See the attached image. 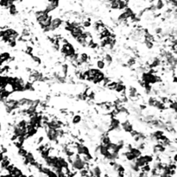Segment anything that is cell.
Returning a JSON list of instances; mask_svg holds the SVG:
<instances>
[{"instance_id": "6da1fadb", "label": "cell", "mask_w": 177, "mask_h": 177, "mask_svg": "<svg viewBox=\"0 0 177 177\" xmlns=\"http://www.w3.org/2000/svg\"><path fill=\"white\" fill-rule=\"evenodd\" d=\"M120 126L123 129V131H124L125 132H128V133H131L134 129H133V126L131 123L129 122L128 120L125 121V122L121 123H120Z\"/></svg>"}, {"instance_id": "7a4b0ae2", "label": "cell", "mask_w": 177, "mask_h": 177, "mask_svg": "<svg viewBox=\"0 0 177 177\" xmlns=\"http://www.w3.org/2000/svg\"><path fill=\"white\" fill-rule=\"evenodd\" d=\"M3 90L5 92V93H9V94H11V93H13L14 92H15V87H14V85L13 84H11V83H7L4 86V88H3Z\"/></svg>"}, {"instance_id": "3957f363", "label": "cell", "mask_w": 177, "mask_h": 177, "mask_svg": "<svg viewBox=\"0 0 177 177\" xmlns=\"http://www.w3.org/2000/svg\"><path fill=\"white\" fill-rule=\"evenodd\" d=\"M96 66L97 68H98V70H101V69H104L105 67H106V63L105 61L102 60V59H99L96 61Z\"/></svg>"}, {"instance_id": "277c9868", "label": "cell", "mask_w": 177, "mask_h": 177, "mask_svg": "<svg viewBox=\"0 0 177 177\" xmlns=\"http://www.w3.org/2000/svg\"><path fill=\"white\" fill-rule=\"evenodd\" d=\"M102 60L105 61V63L106 62L108 65H110V64L112 62V57H111V55H109V54H106V55L103 56Z\"/></svg>"}, {"instance_id": "5b68a950", "label": "cell", "mask_w": 177, "mask_h": 177, "mask_svg": "<svg viewBox=\"0 0 177 177\" xmlns=\"http://www.w3.org/2000/svg\"><path fill=\"white\" fill-rule=\"evenodd\" d=\"M72 122H73V123H74V124H77V123H81V117L80 115L74 116L73 118H72Z\"/></svg>"}, {"instance_id": "8992f818", "label": "cell", "mask_w": 177, "mask_h": 177, "mask_svg": "<svg viewBox=\"0 0 177 177\" xmlns=\"http://www.w3.org/2000/svg\"><path fill=\"white\" fill-rule=\"evenodd\" d=\"M31 60H32L35 63H36V64H40V63H41V59L39 58V56L32 55V56H31Z\"/></svg>"}, {"instance_id": "52a82bcc", "label": "cell", "mask_w": 177, "mask_h": 177, "mask_svg": "<svg viewBox=\"0 0 177 177\" xmlns=\"http://www.w3.org/2000/svg\"><path fill=\"white\" fill-rule=\"evenodd\" d=\"M4 153H3V152L0 150V163H1V162H2V160L4 159Z\"/></svg>"}, {"instance_id": "ba28073f", "label": "cell", "mask_w": 177, "mask_h": 177, "mask_svg": "<svg viewBox=\"0 0 177 177\" xmlns=\"http://www.w3.org/2000/svg\"><path fill=\"white\" fill-rule=\"evenodd\" d=\"M0 128H1V125H0Z\"/></svg>"}]
</instances>
